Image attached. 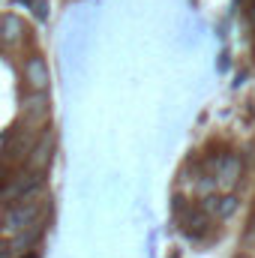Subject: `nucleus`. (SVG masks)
I'll use <instances>...</instances> for the list:
<instances>
[{
	"label": "nucleus",
	"mask_w": 255,
	"mask_h": 258,
	"mask_svg": "<svg viewBox=\"0 0 255 258\" xmlns=\"http://www.w3.org/2000/svg\"><path fill=\"white\" fill-rule=\"evenodd\" d=\"M42 207H45V201H39V198H33V195L18 198V204L6 207L3 216H0V234L15 237V234H21V231H27V228L39 225V213H42Z\"/></svg>",
	"instance_id": "f257e3e1"
},
{
	"label": "nucleus",
	"mask_w": 255,
	"mask_h": 258,
	"mask_svg": "<svg viewBox=\"0 0 255 258\" xmlns=\"http://www.w3.org/2000/svg\"><path fill=\"white\" fill-rule=\"evenodd\" d=\"M213 171H216V186L219 189H231V186H237V180L243 174V162H240L237 153H222Z\"/></svg>",
	"instance_id": "f03ea898"
},
{
	"label": "nucleus",
	"mask_w": 255,
	"mask_h": 258,
	"mask_svg": "<svg viewBox=\"0 0 255 258\" xmlns=\"http://www.w3.org/2000/svg\"><path fill=\"white\" fill-rule=\"evenodd\" d=\"M42 183V174L36 171V168H24L18 177H12V183L6 186V198L9 201H18V198H27V195H33L36 192V186Z\"/></svg>",
	"instance_id": "7ed1b4c3"
},
{
	"label": "nucleus",
	"mask_w": 255,
	"mask_h": 258,
	"mask_svg": "<svg viewBox=\"0 0 255 258\" xmlns=\"http://www.w3.org/2000/svg\"><path fill=\"white\" fill-rule=\"evenodd\" d=\"M201 207H204V213L207 216H216V219H228L234 210H237V195H207L204 201H201Z\"/></svg>",
	"instance_id": "20e7f679"
},
{
	"label": "nucleus",
	"mask_w": 255,
	"mask_h": 258,
	"mask_svg": "<svg viewBox=\"0 0 255 258\" xmlns=\"http://www.w3.org/2000/svg\"><path fill=\"white\" fill-rule=\"evenodd\" d=\"M24 81L30 90H48V66L42 57H27L24 63Z\"/></svg>",
	"instance_id": "39448f33"
},
{
	"label": "nucleus",
	"mask_w": 255,
	"mask_h": 258,
	"mask_svg": "<svg viewBox=\"0 0 255 258\" xmlns=\"http://www.w3.org/2000/svg\"><path fill=\"white\" fill-rule=\"evenodd\" d=\"M180 228H183V234L189 237V240H198L201 234H204V228H207V213H204V207L201 210H183L180 213Z\"/></svg>",
	"instance_id": "423d86ee"
},
{
	"label": "nucleus",
	"mask_w": 255,
	"mask_h": 258,
	"mask_svg": "<svg viewBox=\"0 0 255 258\" xmlns=\"http://www.w3.org/2000/svg\"><path fill=\"white\" fill-rule=\"evenodd\" d=\"M45 114H48V96H45V90H33L30 96H24V117L27 120L45 117Z\"/></svg>",
	"instance_id": "0eeeda50"
},
{
	"label": "nucleus",
	"mask_w": 255,
	"mask_h": 258,
	"mask_svg": "<svg viewBox=\"0 0 255 258\" xmlns=\"http://www.w3.org/2000/svg\"><path fill=\"white\" fill-rule=\"evenodd\" d=\"M0 33H3V45H15L24 33V24L18 15H3L0 18Z\"/></svg>",
	"instance_id": "6e6552de"
},
{
	"label": "nucleus",
	"mask_w": 255,
	"mask_h": 258,
	"mask_svg": "<svg viewBox=\"0 0 255 258\" xmlns=\"http://www.w3.org/2000/svg\"><path fill=\"white\" fill-rule=\"evenodd\" d=\"M36 243H39V225H33V228H27V231L15 234V237H12V252H15V255H21V252L33 249Z\"/></svg>",
	"instance_id": "1a4fd4ad"
},
{
	"label": "nucleus",
	"mask_w": 255,
	"mask_h": 258,
	"mask_svg": "<svg viewBox=\"0 0 255 258\" xmlns=\"http://www.w3.org/2000/svg\"><path fill=\"white\" fill-rule=\"evenodd\" d=\"M0 258H15V252H12V243H3V240H0Z\"/></svg>",
	"instance_id": "9d476101"
},
{
	"label": "nucleus",
	"mask_w": 255,
	"mask_h": 258,
	"mask_svg": "<svg viewBox=\"0 0 255 258\" xmlns=\"http://www.w3.org/2000/svg\"><path fill=\"white\" fill-rule=\"evenodd\" d=\"M0 42H3V33H0Z\"/></svg>",
	"instance_id": "9b49d317"
},
{
	"label": "nucleus",
	"mask_w": 255,
	"mask_h": 258,
	"mask_svg": "<svg viewBox=\"0 0 255 258\" xmlns=\"http://www.w3.org/2000/svg\"><path fill=\"white\" fill-rule=\"evenodd\" d=\"M171 258H180V255H171Z\"/></svg>",
	"instance_id": "f8f14e48"
},
{
	"label": "nucleus",
	"mask_w": 255,
	"mask_h": 258,
	"mask_svg": "<svg viewBox=\"0 0 255 258\" xmlns=\"http://www.w3.org/2000/svg\"><path fill=\"white\" fill-rule=\"evenodd\" d=\"M237 258H246V255H237Z\"/></svg>",
	"instance_id": "ddd939ff"
},
{
	"label": "nucleus",
	"mask_w": 255,
	"mask_h": 258,
	"mask_svg": "<svg viewBox=\"0 0 255 258\" xmlns=\"http://www.w3.org/2000/svg\"><path fill=\"white\" fill-rule=\"evenodd\" d=\"M252 228H255V219H252Z\"/></svg>",
	"instance_id": "4468645a"
}]
</instances>
